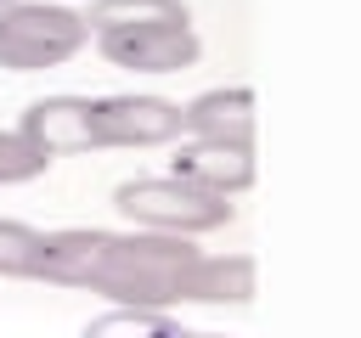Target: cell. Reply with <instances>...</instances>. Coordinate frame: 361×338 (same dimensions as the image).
I'll return each instance as SVG.
<instances>
[{
	"label": "cell",
	"instance_id": "cell-1",
	"mask_svg": "<svg viewBox=\"0 0 361 338\" xmlns=\"http://www.w3.org/2000/svg\"><path fill=\"white\" fill-rule=\"evenodd\" d=\"M197 254H203L197 237H169V231H147V225H130V231L62 225V231H45L34 282L102 293L107 304L180 310Z\"/></svg>",
	"mask_w": 361,
	"mask_h": 338
},
{
	"label": "cell",
	"instance_id": "cell-13",
	"mask_svg": "<svg viewBox=\"0 0 361 338\" xmlns=\"http://www.w3.org/2000/svg\"><path fill=\"white\" fill-rule=\"evenodd\" d=\"M0 6H6V0H0Z\"/></svg>",
	"mask_w": 361,
	"mask_h": 338
},
{
	"label": "cell",
	"instance_id": "cell-2",
	"mask_svg": "<svg viewBox=\"0 0 361 338\" xmlns=\"http://www.w3.org/2000/svg\"><path fill=\"white\" fill-rule=\"evenodd\" d=\"M90 45L124 73H186L203 56L197 23L180 0H96Z\"/></svg>",
	"mask_w": 361,
	"mask_h": 338
},
{
	"label": "cell",
	"instance_id": "cell-12",
	"mask_svg": "<svg viewBox=\"0 0 361 338\" xmlns=\"http://www.w3.org/2000/svg\"><path fill=\"white\" fill-rule=\"evenodd\" d=\"M51 163L17 135V130H0V186H28V180H39Z\"/></svg>",
	"mask_w": 361,
	"mask_h": 338
},
{
	"label": "cell",
	"instance_id": "cell-7",
	"mask_svg": "<svg viewBox=\"0 0 361 338\" xmlns=\"http://www.w3.org/2000/svg\"><path fill=\"white\" fill-rule=\"evenodd\" d=\"M169 146H175L169 169H175L180 180H192V186L214 192V197H237V192H248V186H254V175H259V163H254V146H237V141L175 135Z\"/></svg>",
	"mask_w": 361,
	"mask_h": 338
},
{
	"label": "cell",
	"instance_id": "cell-3",
	"mask_svg": "<svg viewBox=\"0 0 361 338\" xmlns=\"http://www.w3.org/2000/svg\"><path fill=\"white\" fill-rule=\"evenodd\" d=\"M90 45V17L68 0H6L0 6V68L45 73Z\"/></svg>",
	"mask_w": 361,
	"mask_h": 338
},
{
	"label": "cell",
	"instance_id": "cell-6",
	"mask_svg": "<svg viewBox=\"0 0 361 338\" xmlns=\"http://www.w3.org/2000/svg\"><path fill=\"white\" fill-rule=\"evenodd\" d=\"M17 135L45 163L96 152V141H90V96H39V101H28L23 118H17Z\"/></svg>",
	"mask_w": 361,
	"mask_h": 338
},
{
	"label": "cell",
	"instance_id": "cell-10",
	"mask_svg": "<svg viewBox=\"0 0 361 338\" xmlns=\"http://www.w3.org/2000/svg\"><path fill=\"white\" fill-rule=\"evenodd\" d=\"M39 242H45V231H39V225L0 214V276H6V282H34Z\"/></svg>",
	"mask_w": 361,
	"mask_h": 338
},
{
	"label": "cell",
	"instance_id": "cell-11",
	"mask_svg": "<svg viewBox=\"0 0 361 338\" xmlns=\"http://www.w3.org/2000/svg\"><path fill=\"white\" fill-rule=\"evenodd\" d=\"M175 310H158V304H113L102 315H90V338H107V332H175Z\"/></svg>",
	"mask_w": 361,
	"mask_h": 338
},
{
	"label": "cell",
	"instance_id": "cell-5",
	"mask_svg": "<svg viewBox=\"0 0 361 338\" xmlns=\"http://www.w3.org/2000/svg\"><path fill=\"white\" fill-rule=\"evenodd\" d=\"M180 135V101L152 96V90H118V96H90V141L141 152V146H169Z\"/></svg>",
	"mask_w": 361,
	"mask_h": 338
},
{
	"label": "cell",
	"instance_id": "cell-8",
	"mask_svg": "<svg viewBox=\"0 0 361 338\" xmlns=\"http://www.w3.org/2000/svg\"><path fill=\"white\" fill-rule=\"evenodd\" d=\"M254 90L248 84H214L192 101H180V135H203V141H237L254 146Z\"/></svg>",
	"mask_w": 361,
	"mask_h": 338
},
{
	"label": "cell",
	"instance_id": "cell-9",
	"mask_svg": "<svg viewBox=\"0 0 361 338\" xmlns=\"http://www.w3.org/2000/svg\"><path fill=\"white\" fill-rule=\"evenodd\" d=\"M254 293H259V265H254V254H197L180 304L226 310V304H248Z\"/></svg>",
	"mask_w": 361,
	"mask_h": 338
},
{
	"label": "cell",
	"instance_id": "cell-4",
	"mask_svg": "<svg viewBox=\"0 0 361 338\" xmlns=\"http://www.w3.org/2000/svg\"><path fill=\"white\" fill-rule=\"evenodd\" d=\"M113 208H118L130 225L169 231V237H209V231H220V225L231 220V197H214V192L180 180L175 169L118 180V186H113Z\"/></svg>",
	"mask_w": 361,
	"mask_h": 338
}]
</instances>
